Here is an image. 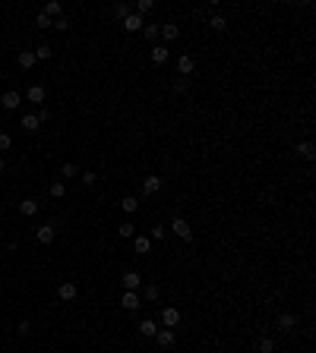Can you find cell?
Listing matches in <instances>:
<instances>
[{
  "label": "cell",
  "instance_id": "cell-1",
  "mask_svg": "<svg viewBox=\"0 0 316 353\" xmlns=\"http://www.w3.org/2000/svg\"><path fill=\"white\" fill-rule=\"evenodd\" d=\"M171 230H174L181 240H187V243H193V227L187 218H171Z\"/></svg>",
  "mask_w": 316,
  "mask_h": 353
},
{
  "label": "cell",
  "instance_id": "cell-2",
  "mask_svg": "<svg viewBox=\"0 0 316 353\" xmlns=\"http://www.w3.org/2000/svg\"><path fill=\"white\" fill-rule=\"evenodd\" d=\"M57 297H61V300H63V303H73V300H76V297H79V287H76V284H73V281H63V284H61V287H57Z\"/></svg>",
  "mask_w": 316,
  "mask_h": 353
},
{
  "label": "cell",
  "instance_id": "cell-3",
  "mask_svg": "<svg viewBox=\"0 0 316 353\" xmlns=\"http://www.w3.org/2000/svg\"><path fill=\"white\" fill-rule=\"evenodd\" d=\"M161 325H165V328H177V325H181V309H174V306L161 309Z\"/></svg>",
  "mask_w": 316,
  "mask_h": 353
},
{
  "label": "cell",
  "instance_id": "cell-4",
  "mask_svg": "<svg viewBox=\"0 0 316 353\" xmlns=\"http://www.w3.org/2000/svg\"><path fill=\"white\" fill-rule=\"evenodd\" d=\"M139 303H142V300H139V294H136V290H124V294H121V306L126 309V312H136V309H139Z\"/></svg>",
  "mask_w": 316,
  "mask_h": 353
},
{
  "label": "cell",
  "instance_id": "cell-5",
  "mask_svg": "<svg viewBox=\"0 0 316 353\" xmlns=\"http://www.w3.org/2000/svg\"><path fill=\"white\" fill-rule=\"evenodd\" d=\"M0 104H3L6 110H16V107L22 104V95L16 92V89H10V92H3V95H0Z\"/></svg>",
  "mask_w": 316,
  "mask_h": 353
},
{
  "label": "cell",
  "instance_id": "cell-6",
  "mask_svg": "<svg viewBox=\"0 0 316 353\" xmlns=\"http://www.w3.org/2000/svg\"><path fill=\"white\" fill-rule=\"evenodd\" d=\"M35 237H38V243L51 246V243H54V237H57V227H54V224H41V227L35 230Z\"/></svg>",
  "mask_w": 316,
  "mask_h": 353
},
{
  "label": "cell",
  "instance_id": "cell-7",
  "mask_svg": "<svg viewBox=\"0 0 316 353\" xmlns=\"http://www.w3.org/2000/svg\"><path fill=\"white\" fill-rule=\"evenodd\" d=\"M275 325H278V328H281V331H285V334H291V331L297 328V315H294V312H281V315H278V322H275Z\"/></svg>",
  "mask_w": 316,
  "mask_h": 353
},
{
  "label": "cell",
  "instance_id": "cell-8",
  "mask_svg": "<svg viewBox=\"0 0 316 353\" xmlns=\"http://www.w3.org/2000/svg\"><path fill=\"white\" fill-rule=\"evenodd\" d=\"M121 284H124V290H139L142 287V274L139 271H126L121 278Z\"/></svg>",
  "mask_w": 316,
  "mask_h": 353
},
{
  "label": "cell",
  "instance_id": "cell-9",
  "mask_svg": "<svg viewBox=\"0 0 316 353\" xmlns=\"http://www.w3.org/2000/svg\"><path fill=\"white\" fill-rule=\"evenodd\" d=\"M177 73H181V76L196 73V57H193V54H184L181 60H177Z\"/></svg>",
  "mask_w": 316,
  "mask_h": 353
},
{
  "label": "cell",
  "instance_id": "cell-10",
  "mask_svg": "<svg viewBox=\"0 0 316 353\" xmlns=\"http://www.w3.org/2000/svg\"><path fill=\"white\" fill-rule=\"evenodd\" d=\"M121 25H124L126 32H142V25H146V19H142L139 13H130V16H126V19H124Z\"/></svg>",
  "mask_w": 316,
  "mask_h": 353
},
{
  "label": "cell",
  "instance_id": "cell-11",
  "mask_svg": "<svg viewBox=\"0 0 316 353\" xmlns=\"http://www.w3.org/2000/svg\"><path fill=\"white\" fill-rule=\"evenodd\" d=\"M155 341H158V347H174L177 334H174V328H158V334H155Z\"/></svg>",
  "mask_w": 316,
  "mask_h": 353
},
{
  "label": "cell",
  "instance_id": "cell-12",
  "mask_svg": "<svg viewBox=\"0 0 316 353\" xmlns=\"http://www.w3.org/2000/svg\"><path fill=\"white\" fill-rule=\"evenodd\" d=\"M149 57H152V63H155V66H161V63H168V57H171V50H168L165 45H155V48H152V50H149Z\"/></svg>",
  "mask_w": 316,
  "mask_h": 353
},
{
  "label": "cell",
  "instance_id": "cell-13",
  "mask_svg": "<svg viewBox=\"0 0 316 353\" xmlns=\"http://www.w3.org/2000/svg\"><path fill=\"white\" fill-rule=\"evenodd\" d=\"M294 151H297V154H301V158H304V161H313V158H316V149H313V142H310V139H304V142H297V145H294Z\"/></svg>",
  "mask_w": 316,
  "mask_h": 353
},
{
  "label": "cell",
  "instance_id": "cell-14",
  "mask_svg": "<svg viewBox=\"0 0 316 353\" xmlns=\"http://www.w3.org/2000/svg\"><path fill=\"white\" fill-rule=\"evenodd\" d=\"M25 98H29L32 104H45V85H29Z\"/></svg>",
  "mask_w": 316,
  "mask_h": 353
},
{
  "label": "cell",
  "instance_id": "cell-15",
  "mask_svg": "<svg viewBox=\"0 0 316 353\" xmlns=\"http://www.w3.org/2000/svg\"><path fill=\"white\" fill-rule=\"evenodd\" d=\"M19 214H22V218H35V214H38V202L35 199H22L19 202Z\"/></svg>",
  "mask_w": 316,
  "mask_h": 353
},
{
  "label": "cell",
  "instance_id": "cell-16",
  "mask_svg": "<svg viewBox=\"0 0 316 353\" xmlns=\"http://www.w3.org/2000/svg\"><path fill=\"white\" fill-rule=\"evenodd\" d=\"M158 189H161V177H155V174L146 177V183H142V196H155Z\"/></svg>",
  "mask_w": 316,
  "mask_h": 353
},
{
  "label": "cell",
  "instance_id": "cell-17",
  "mask_svg": "<svg viewBox=\"0 0 316 353\" xmlns=\"http://www.w3.org/2000/svg\"><path fill=\"white\" fill-rule=\"evenodd\" d=\"M16 63H19V70H32V66H35V54H32V50H19Z\"/></svg>",
  "mask_w": 316,
  "mask_h": 353
},
{
  "label": "cell",
  "instance_id": "cell-18",
  "mask_svg": "<svg viewBox=\"0 0 316 353\" xmlns=\"http://www.w3.org/2000/svg\"><path fill=\"white\" fill-rule=\"evenodd\" d=\"M139 334H142V338H155V334H158V322H152V318L139 322Z\"/></svg>",
  "mask_w": 316,
  "mask_h": 353
},
{
  "label": "cell",
  "instance_id": "cell-19",
  "mask_svg": "<svg viewBox=\"0 0 316 353\" xmlns=\"http://www.w3.org/2000/svg\"><path fill=\"white\" fill-rule=\"evenodd\" d=\"M48 16V19H57V16H63V6L57 3V0H51V3H45V10H41Z\"/></svg>",
  "mask_w": 316,
  "mask_h": 353
},
{
  "label": "cell",
  "instance_id": "cell-20",
  "mask_svg": "<svg viewBox=\"0 0 316 353\" xmlns=\"http://www.w3.org/2000/svg\"><path fill=\"white\" fill-rule=\"evenodd\" d=\"M133 249H136L139 255H146L149 249H152V240H149V237H133Z\"/></svg>",
  "mask_w": 316,
  "mask_h": 353
},
{
  "label": "cell",
  "instance_id": "cell-21",
  "mask_svg": "<svg viewBox=\"0 0 316 353\" xmlns=\"http://www.w3.org/2000/svg\"><path fill=\"white\" fill-rule=\"evenodd\" d=\"M22 130H25V133H35V130H41L38 117H35V114H25V117H22Z\"/></svg>",
  "mask_w": 316,
  "mask_h": 353
},
{
  "label": "cell",
  "instance_id": "cell-22",
  "mask_svg": "<svg viewBox=\"0 0 316 353\" xmlns=\"http://www.w3.org/2000/svg\"><path fill=\"white\" fill-rule=\"evenodd\" d=\"M177 35H181V29H177V25H174V22H165V25H161V38H168V41H174Z\"/></svg>",
  "mask_w": 316,
  "mask_h": 353
},
{
  "label": "cell",
  "instance_id": "cell-23",
  "mask_svg": "<svg viewBox=\"0 0 316 353\" xmlns=\"http://www.w3.org/2000/svg\"><path fill=\"white\" fill-rule=\"evenodd\" d=\"M133 10H130V3H124V0H117V3H114V16H117V19H126V16H130Z\"/></svg>",
  "mask_w": 316,
  "mask_h": 353
},
{
  "label": "cell",
  "instance_id": "cell-24",
  "mask_svg": "<svg viewBox=\"0 0 316 353\" xmlns=\"http://www.w3.org/2000/svg\"><path fill=\"white\" fill-rule=\"evenodd\" d=\"M121 208H124L126 214H133L136 208H139V199H136V196H126V199H121Z\"/></svg>",
  "mask_w": 316,
  "mask_h": 353
},
{
  "label": "cell",
  "instance_id": "cell-25",
  "mask_svg": "<svg viewBox=\"0 0 316 353\" xmlns=\"http://www.w3.org/2000/svg\"><path fill=\"white\" fill-rule=\"evenodd\" d=\"M48 193H51V199H63V196H66V186L61 183V180H54V183H51V189H48Z\"/></svg>",
  "mask_w": 316,
  "mask_h": 353
},
{
  "label": "cell",
  "instance_id": "cell-26",
  "mask_svg": "<svg viewBox=\"0 0 316 353\" xmlns=\"http://www.w3.org/2000/svg\"><path fill=\"white\" fill-rule=\"evenodd\" d=\"M209 29H215V32H225L228 29V19H225V16H212V19H209Z\"/></svg>",
  "mask_w": 316,
  "mask_h": 353
},
{
  "label": "cell",
  "instance_id": "cell-27",
  "mask_svg": "<svg viewBox=\"0 0 316 353\" xmlns=\"http://www.w3.org/2000/svg\"><path fill=\"white\" fill-rule=\"evenodd\" d=\"M32 54H35V60H51V57H54V48L41 45V48H35V50H32Z\"/></svg>",
  "mask_w": 316,
  "mask_h": 353
},
{
  "label": "cell",
  "instance_id": "cell-28",
  "mask_svg": "<svg viewBox=\"0 0 316 353\" xmlns=\"http://www.w3.org/2000/svg\"><path fill=\"white\" fill-rule=\"evenodd\" d=\"M117 234H121V237H136V224L133 221H124L121 227H117Z\"/></svg>",
  "mask_w": 316,
  "mask_h": 353
},
{
  "label": "cell",
  "instance_id": "cell-29",
  "mask_svg": "<svg viewBox=\"0 0 316 353\" xmlns=\"http://www.w3.org/2000/svg\"><path fill=\"white\" fill-rule=\"evenodd\" d=\"M155 10V3H152V0H139V3H136V13L142 16V19H146V13H152Z\"/></svg>",
  "mask_w": 316,
  "mask_h": 353
},
{
  "label": "cell",
  "instance_id": "cell-30",
  "mask_svg": "<svg viewBox=\"0 0 316 353\" xmlns=\"http://www.w3.org/2000/svg\"><path fill=\"white\" fill-rule=\"evenodd\" d=\"M79 180H82V186H95V183H98L95 170H82V174H79Z\"/></svg>",
  "mask_w": 316,
  "mask_h": 353
},
{
  "label": "cell",
  "instance_id": "cell-31",
  "mask_svg": "<svg viewBox=\"0 0 316 353\" xmlns=\"http://www.w3.org/2000/svg\"><path fill=\"white\" fill-rule=\"evenodd\" d=\"M142 32H146L149 41H155V38L161 35V25H149V22H146V25H142Z\"/></svg>",
  "mask_w": 316,
  "mask_h": 353
},
{
  "label": "cell",
  "instance_id": "cell-32",
  "mask_svg": "<svg viewBox=\"0 0 316 353\" xmlns=\"http://www.w3.org/2000/svg\"><path fill=\"white\" fill-rule=\"evenodd\" d=\"M35 25H38V29H54V19H48L45 13H38L35 16Z\"/></svg>",
  "mask_w": 316,
  "mask_h": 353
},
{
  "label": "cell",
  "instance_id": "cell-33",
  "mask_svg": "<svg viewBox=\"0 0 316 353\" xmlns=\"http://www.w3.org/2000/svg\"><path fill=\"white\" fill-rule=\"evenodd\" d=\"M61 174H63V177H79V167H76L73 161H66V164L61 167Z\"/></svg>",
  "mask_w": 316,
  "mask_h": 353
},
{
  "label": "cell",
  "instance_id": "cell-34",
  "mask_svg": "<svg viewBox=\"0 0 316 353\" xmlns=\"http://www.w3.org/2000/svg\"><path fill=\"white\" fill-rule=\"evenodd\" d=\"M259 353H275V341H272V338H262V341H259Z\"/></svg>",
  "mask_w": 316,
  "mask_h": 353
},
{
  "label": "cell",
  "instance_id": "cell-35",
  "mask_svg": "<svg viewBox=\"0 0 316 353\" xmlns=\"http://www.w3.org/2000/svg\"><path fill=\"white\" fill-rule=\"evenodd\" d=\"M54 29H57V32H70V19H66V16H57V19H54Z\"/></svg>",
  "mask_w": 316,
  "mask_h": 353
},
{
  "label": "cell",
  "instance_id": "cell-36",
  "mask_svg": "<svg viewBox=\"0 0 316 353\" xmlns=\"http://www.w3.org/2000/svg\"><path fill=\"white\" fill-rule=\"evenodd\" d=\"M142 297H146V300H158V287H155V284H146V290H142Z\"/></svg>",
  "mask_w": 316,
  "mask_h": 353
},
{
  "label": "cell",
  "instance_id": "cell-37",
  "mask_svg": "<svg viewBox=\"0 0 316 353\" xmlns=\"http://www.w3.org/2000/svg\"><path fill=\"white\" fill-rule=\"evenodd\" d=\"M165 234H168L165 224H155V227H152V240H165Z\"/></svg>",
  "mask_w": 316,
  "mask_h": 353
},
{
  "label": "cell",
  "instance_id": "cell-38",
  "mask_svg": "<svg viewBox=\"0 0 316 353\" xmlns=\"http://www.w3.org/2000/svg\"><path fill=\"white\" fill-rule=\"evenodd\" d=\"M16 331H19V334H29V331H32V322H29V318H22V322L16 325Z\"/></svg>",
  "mask_w": 316,
  "mask_h": 353
},
{
  "label": "cell",
  "instance_id": "cell-39",
  "mask_svg": "<svg viewBox=\"0 0 316 353\" xmlns=\"http://www.w3.org/2000/svg\"><path fill=\"white\" fill-rule=\"evenodd\" d=\"M35 117H38V123H41V126H45V123H48V120H51V110H48V107H41V110H38V114H35Z\"/></svg>",
  "mask_w": 316,
  "mask_h": 353
},
{
  "label": "cell",
  "instance_id": "cell-40",
  "mask_svg": "<svg viewBox=\"0 0 316 353\" xmlns=\"http://www.w3.org/2000/svg\"><path fill=\"white\" fill-rule=\"evenodd\" d=\"M10 145H13V139H10V136H6V133H0V151H6V149H10Z\"/></svg>",
  "mask_w": 316,
  "mask_h": 353
},
{
  "label": "cell",
  "instance_id": "cell-41",
  "mask_svg": "<svg viewBox=\"0 0 316 353\" xmlns=\"http://www.w3.org/2000/svg\"><path fill=\"white\" fill-rule=\"evenodd\" d=\"M174 92L184 95V92H187V79H177V82H174Z\"/></svg>",
  "mask_w": 316,
  "mask_h": 353
},
{
  "label": "cell",
  "instance_id": "cell-42",
  "mask_svg": "<svg viewBox=\"0 0 316 353\" xmlns=\"http://www.w3.org/2000/svg\"><path fill=\"white\" fill-rule=\"evenodd\" d=\"M3 167H6V161H3V158H0V174H3Z\"/></svg>",
  "mask_w": 316,
  "mask_h": 353
}]
</instances>
